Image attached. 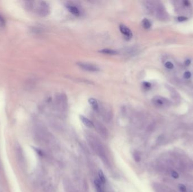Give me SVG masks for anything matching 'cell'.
<instances>
[{
  "mask_svg": "<svg viewBox=\"0 0 193 192\" xmlns=\"http://www.w3.org/2000/svg\"><path fill=\"white\" fill-rule=\"evenodd\" d=\"M98 111L101 112L103 118H104V120L105 121H109L110 120H111V119L113 117V113H112L110 109H109V108H107L105 107L101 108V109L100 108Z\"/></svg>",
  "mask_w": 193,
  "mask_h": 192,
  "instance_id": "9c48e42d",
  "label": "cell"
},
{
  "mask_svg": "<svg viewBox=\"0 0 193 192\" xmlns=\"http://www.w3.org/2000/svg\"><path fill=\"white\" fill-rule=\"evenodd\" d=\"M69 192H75V191H73V189H70V190H69Z\"/></svg>",
  "mask_w": 193,
  "mask_h": 192,
  "instance_id": "83f0119b",
  "label": "cell"
},
{
  "mask_svg": "<svg viewBox=\"0 0 193 192\" xmlns=\"http://www.w3.org/2000/svg\"><path fill=\"white\" fill-rule=\"evenodd\" d=\"M100 52L101 53L104 54L110 55H117L118 54V52L116 50H115L113 49H102L100 51Z\"/></svg>",
  "mask_w": 193,
  "mask_h": 192,
  "instance_id": "5bb4252c",
  "label": "cell"
},
{
  "mask_svg": "<svg viewBox=\"0 0 193 192\" xmlns=\"http://www.w3.org/2000/svg\"><path fill=\"white\" fill-rule=\"evenodd\" d=\"M179 189L180 191L181 192H187V188L186 187L183 185V184H179Z\"/></svg>",
  "mask_w": 193,
  "mask_h": 192,
  "instance_id": "d6986e66",
  "label": "cell"
},
{
  "mask_svg": "<svg viewBox=\"0 0 193 192\" xmlns=\"http://www.w3.org/2000/svg\"><path fill=\"white\" fill-rule=\"evenodd\" d=\"M54 105L55 109L62 113H65L68 109V98L65 93L58 94L54 98Z\"/></svg>",
  "mask_w": 193,
  "mask_h": 192,
  "instance_id": "3957f363",
  "label": "cell"
},
{
  "mask_svg": "<svg viewBox=\"0 0 193 192\" xmlns=\"http://www.w3.org/2000/svg\"><path fill=\"white\" fill-rule=\"evenodd\" d=\"M67 8L68 11L75 16H79L81 14L80 10L76 5L69 3L67 5Z\"/></svg>",
  "mask_w": 193,
  "mask_h": 192,
  "instance_id": "8fae6325",
  "label": "cell"
},
{
  "mask_svg": "<svg viewBox=\"0 0 193 192\" xmlns=\"http://www.w3.org/2000/svg\"><path fill=\"white\" fill-rule=\"evenodd\" d=\"M135 156V159H136V161H139L140 160V155H139L138 154V153H136V154H134Z\"/></svg>",
  "mask_w": 193,
  "mask_h": 192,
  "instance_id": "d4e9b609",
  "label": "cell"
},
{
  "mask_svg": "<svg viewBox=\"0 0 193 192\" xmlns=\"http://www.w3.org/2000/svg\"><path fill=\"white\" fill-rule=\"evenodd\" d=\"M77 65L81 69L85 70L86 71L93 72H97L100 71V68H99L98 66L93 64L89 63L78 62L77 63Z\"/></svg>",
  "mask_w": 193,
  "mask_h": 192,
  "instance_id": "5b68a950",
  "label": "cell"
},
{
  "mask_svg": "<svg viewBox=\"0 0 193 192\" xmlns=\"http://www.w3.org/2000/svg\"><path fill=\"white\" fill-rule=\"evenodd\" d=\"M94 127H95L98 133L103 137H107L108 136V131L106 127L101 123L97 121L94 123Z\"/></svg>",
  "mask_w": 193,
  "mask_h": 192,
  "instance_id": "ba28073f",
  "label": "cell"
},
{
  "mask_svg": "<svg viewBox=\"0 0 193 192\" xmlns=\"http://www.w3.org/2000/svg\"><path fill=\"white\" fill-rule=\"evenodd\" d=\"M183 3L185 6H188L190 5V2L188 1H183Z\"/></svg>",
  "mask_w": 193,
  "mask_h": 192,
  "instance_id": "4316f807",
  "label": "cell"
},
{
  "mask_svg": "<svg viewBox=\"0 0 193 192\" xmlns=\"http://www.w3.org/2000/svg\"><path fill=\"white\" fill-rule=\"evenodd\" d=\"M119 29L121 33L124 36V37L126 40H130L132 38L133 34L131 30L125 25L121 24L119 26Z\"/></svg>",
  "mask_w": 193,
  "mask_h": 192,
  "instance_id": "30bf717a",
  "label": "cell"
},
{
  "mask_svg": "<svg viewBox=\"0 0 193 192\" xmlns=\"http://www.w3.org/2000/svg\"><path fill=\"white\" fill-rule=\"evenodd\" d=\"M99 178H100V180L102 184H104L106 181V178L104 176V175L103 174L102 172L101 171H100L99 172Z\"/></svg>",
  "mask_w": 193,
  "mask_h": 192,
  "instance_id": "e0dca14e",
  "label": "cell"
},
{
  "mask_svg": "<svg viewBox=\"0 0 193 192\" xmlns=\"http://www.w3.org/2000/svg\"><path fill=\"white\" fill-rule=\"evenodd\" d=\"M80 120L81 121V122H82V124H84L85 126H87V127L89 128H92L94 127V123L91 121L89 118H87L86 117L84 116V115H80Z\"/></svg>",
  "mask_w": 193,
  "mask_h": 192,
  "instance_id": "7c38bea8",
  "label": "cell"
},
{
  "mask_svg": "<svg viewBox=\"0 0 193 192\" xmlns=\"http://www.w3.org/2000/svg\"><path fill=\"white\" fill-rule=\"evenodd\" d=\"M143 85H144V86L145 87H146V88H148V89L150 88V87H151V83H149V82H144V83H143Z\"/></svg>",
  "mask_w": 193,
  "mask_h": 192,
  "instance_id": "603a6c76",
  "label": "cell"
},
{
  "mask_svg": "<svg viewBox=\"0 0 193 192\" xmlns=\"http://www.w3.org/2000/svg\"><path fill=\"white\" fill-rule=\"evenodd\" d=\"M191 76H192V74L190 72H186L183 74V77L186 79H190L191 77Z\"/></svg>",
  "mask_w": 193,
  "mask_h": 192,
  "instance_id": "7402d4cb",
  "label": "cell"
},
{
  "mask_svg": "<svg viewBox=\"0 0 193 192\" xmlns=\"http://www.w3.org/2000/svg\"><path fill=\"white\" fill-rule=\"evenodd\" d=\"M170 96L174 100H179L180 99V96L179 94L177 93V92L172 87L170 88Z\"/></svg>",
  "mask_w": 193,
  "mask_h": 192,
  "instance_id": "9a60e30c",
  "label": "cell"
},
{
  "mask_svg": "<svg viewBox=\"0 0 193 192\" xmlns=\"http://www.w3.org/2000/svg\"><path fill=\"white\" fill-rule=\"evenodd\" d=\"M170 174H171L172 176L174 179H178L179 178V175L178 172H176V171L172 170V171H170Z\"/></svg>",
  "mask_w": 193,
  "mask_h": 192,
  "instance_id": "ac0fdd59",
  "label": "cell"
},
{
  "mask_svg": "<svg viewBox=\"0 0 193 192\" xmlns=\"http://www.w3.org/2000/svg\"><path fill=\"white\" fill-rule=\"evenodd\" d=\"M88 102L93 110L95 111H98L99 108H100V105L95 99L89 98L88 100Z\"/></svg>",
  "mask_w": 193,
  "mask_h": 192,
  "instance_id": "4fadbf2b",
  "label": "cell"
},
{
  "mask_svg": "<svg viewBox=\"0 0 193 192\" xmlns=\"http://www.w3.org/2000/svg\"><path fill=\"white\" fill-rule=\"evenodd\" d=\"M89 144L94 151L98 155V156L102 159L105 162L107 161V158L106 154V151L103 146L101 142L96 137L91 135L88 137Z\"/></svg>",
  "mask_w": 193,
  "mask_h": 192,
  "instance_id": "7a4b0ae2",
  "label": "cell"
},
{
  "mask_svg": "<svg viewBox=\"0 0 193 192\" xmlns=\"http://www.w3.org/2000/svg\"><path fill=\"white\" fill-rule=\"evenodd\" d=\"M152 102L157 107H168L170 105V102L168 99L160 96H156L152 98Z\"/></svg>",
  "mask_w": 193,
  "mask_h": 192,
  "instance_id": "8992f818",
  "label": "cell"
},
{
  "mask_svg": "<svg viewBox=\"0 0 193 192\" xmlns=\"http://www.w3.org/2000/svg\"><path fill=\"white\" fill-rule=\"evenodd\" d=\"M165 67L166 68H168V69H172V68H173L174 66H173V63H172L170 61H167V62H166L165 63Z\"/></svg>",
  "mask_w": 193,
  "mask_h": 192,
  "instance_id": "44dd1931",
  "label": "cell"
},
{
  "mask_svg": "<svg viewBox=\"0 0 193 192\" xmlns=\"http://www.w3.org/2000/svg\"><path fill=\"white\" fill-rule=\"evenodd\" d=\"M5 25V20L3 17L0 14V27H3Z\"/></svg>",
  "mask_w": 193,
  "mask_h": 192,
  "instance_id": "ffe728a7",
  "label": "cell"
},
{
  "mask_svg": "<svg viewBox=\"0 0 193 192\" xmlns=\"http://www.w3.org/2000/svg\"><path fill=\"white\" fill-rule=\"evenodd\" d=\"M142 25H143L144 28H145V29H149L151 27V23L150 22V21L148 19H146V18L143 19V20L142 22Z\"/></svg>",
  "mask_w": 193,
  "mask_h": 192,
  "instance_id": "2e32d148",
  "label": "cell"
},
{
  "mask_svg": "<svg viewBox=\"0 0 193 192\" xmlns=\"http://www.w3.org/2000/svg\"><path fill=\"white\" fill-rule=\"evenodd\" d=\"M190 64H191V60H189V59H187V60L185 61V65L186 66H187V67L189 66L190 65Z\"/></svg>",
  "mask_w": 193,
  "mask_h": 192,
  "instance_id": "cb8c5ba5",
  "label": "cell"
},
{
  "mask_svg": "<svg viewBox=\"0 0 193 192\" xmlns=\"http://www.w3.org/2000/svg\"><path fill=\"white\" fill-rule=\"evenodd\" d=\"M187 19V18L186 17H184V16H180L178 18V20L180 22H183V21H185Z\"/></svg>",
  "mask_w": 193,
  "mask_h": 192,
  "instance_id": "484cf974",
  "label": "cell"
},
{
  "mask_svg": "<svg viewBox=\"0 0 193 192\" xmlns=\"http://www.w3.org/2000/svg\"><path fill=\"white\" fill-rule=\"evenodd\" d=\"M15 150L16 156L17 159L18 160L19 163H20L21 165L24 166L25 164V157L22 148L19 144H17L15 147Z\"/></svg>",
  "mask_w": 193,
  "mask_h": 192,
  "instance_id": "52a82bcc",
  "label": "cell"
},
{
  "mask_svg": "<svg viewBox=\"0 0 193 192\" xmlns=\"http://www.w3.org/2000/svg\"><path fill=\"white\" fill-rule=\"evenodd\" d=\"M24 6L27 10H33L41 17L47 16L50 12V6L45 1H25Z\"/></svg>",
  "mask_w": 193,
  "mask_h": 192,
  "instance_id": "6da1fadb",
  "label": "cell"
},
{
  "mask_svg": "<svg viewBox=\"0 0 193 192\" xmlns=\"http://www.w3.org/2000/svg\"><path fill=\"white\" fill-rule=\"evenodd\" d=\"M155 13L156 14L157 18L160 20H165L167 18L168 14L166 12L164 6L161 3H158L155 4L154 14Z\"/></svg>",
  "mask_w": 193,
  "mask_h": 192,
  "instance_id": "277c9868",
  "label": "cell"
}]
</instances>
